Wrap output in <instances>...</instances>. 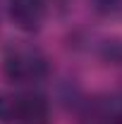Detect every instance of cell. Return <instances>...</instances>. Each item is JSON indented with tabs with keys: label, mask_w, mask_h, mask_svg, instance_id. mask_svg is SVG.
<instances>
[{
	"label": "cell",
	"mask_w": 122,
	"mask_h": 124,
	"mask_svg": "<svg viewBox=\"0 0 122 124\" xmlns=\"http://www.w3.org/2000/svg\"><path fill=\"white\" fill-rule=\"evenodd\" d=\"M12 124H50V103L36 91H24L15 95Z\"/></svg>",
	"instance_id": "2"
},
{
	"label": "cell",
	"mask_w": 122,
	"mask_h": 124,
	"mask_svg": "<svg viewBox=\"0 0 122 124\" xmlns=\"http://www.w3.org/2000/svg\"><path fill=\"white\" fill-rule=\"evenodd\" d=\"M115 124H122V110L115 112Z\"/></svg>",
	"instance_id": "6"
},
{
	"label": "cell",
	"mask_w": 122,
	"mask_h": 124,
	"mask_svg": "<svg viewBox=\"0 0 122 124\" xmlns=\"http://www.w3.org/2000/svg\"><path fill=\"white\" fill-rule=\"evenodd\" d=\"M7 15L17 29L38 31L48 15V0H7Z\"/></svg>",
	"instance_id": "3"
},
{
	"label": "cell",
	"mask_w": 122,
	"mask_h": 124,
	"mask_svg": "<svg viewBox=\"0 0 122 124\" xmlns=\"http://www.w3.org/2000/svg\"><path fill=\"white\" fill-rule=\"evenodd\" d=\"M12 110H15V95L0 91V122H12Z\"/></svg>",
	"instance_id": "4"
},
{
	"label": "cell",
	"mask_w": 122,
	"mask_h": 124,
	"mask_svg": "<svg viewBox=\"0 0 122 124\" xmlns=\"http://www.w3.org/2000/svg\"><path fill=\"white\" fill-rule=\"evenodd\" d=\"M2 74L17 86H34L48 77V57L29 41H15L5 48Z\"/></svg>",
	"instance_id": "1"
},
{
	"label": "cell",
	"mask_w": 122,
	"mask_h": 124,
	"mask_svg": "<svg viewBox=\"0 0 122 124\" xmlns=\"http://www.w3.org/2000/svg\"><path fill=\"white\" fill-rule=\"evenodd\" d=\"M91 2L98 12H115L122 5V0H91Z\"/></svg>",
	"instance_id": "5"
}]
</instances>
